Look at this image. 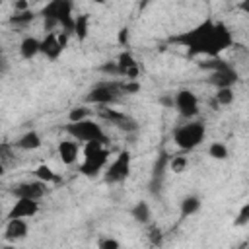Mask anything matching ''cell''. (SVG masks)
<instances>
[{
  "label": "cell",
  "instance_id": "obj_31",
  "mask_svg": "<svg viewBox=\"0 0 249 249\" xmlns=\"http://www.w3.org/2000/svg\"><path fill=\"white\" fill-rule=\"evenodd\" d=\"M97 247H99V249H119L121 243H119L117 239H113V237H101V239L97 241Z\"/></svg>",
  "mask_w": 249,
  "mask_h": 249
},
{
  "label": "cell",
  "instance_id": "obj_3",
  "mask_svg": "<svg viewBox=\"0 0 249 249\" xmlns=\"http://www.w3.org/2000/svg\"><path fill=\"white\" fill-rule=\"evenodd\" d=\"M39 16L43 19H53L58 23L60 31L72 35V29H74V2L72 0H49Z\"/></svg>",
  "mask_w": 249,
  "mask_h": 249
},
{
  "label": "cell",
  "instance_id": "obj_11",
  "mask_svg": "<svg viewBox=\"0 0 249 249\" xmlns=\"http://www.w3.org/2000/svg\"><path fill=\"white\" fill-rule=\"evenodd\" d=\"M117 70H119V76L124 78V80H138L140 76V66L134 58V54L130 51H121L119 56H117Z\"/></svg>",
  "mask_w": 249,
  "mask_h": 249
},
{
  "label": "cell",
  "instance_id": "obj_27",
  "mask_svg": "<svg viewBox=\"0 0 249 249\" xmlns=\"http://www.w3.org/2000/svg\"><path fill=\"white\" fill-rule=\"evenodd\" d=\"M117 128L123 130V132H126V134H128V132H136V130H138V121L124 113V117H123L121 123L117 124Z\"/></svg>",
  "mask_w": 249,
  "mask_h": 249
},
{
  "label": "cell",
  "instance_id": "obj_1",
  "mask_svg": "<svg viewBox=\"0 0 249 249\" xmlns=\"http://www.w3.org/2000/svg\"><path fill=\"white\" fill-rule=\"evenodd\" d=\"M171 43L185 47L189 56L204 54L214 58L233 45V33L224 21H214L208 18L198 25H195L193 29L171 37Z\"/></svg>",
  "mask_w": 249,
  "mask_h": 249
},
{
  "label": "cell",
  "instance_id": "obj_5",
  "mask_svg": "<svg viewBox=\"0 0 249 249\" xmlns=\"http://www.w3.org/2000/svg\"><path fill=\"white\" fill-rule=\"evenodd\" d=\"M200 66L204 70H210L208 74V84H212L214 88H233V84L237 82V70L224 58L214 56L210 62H200Z\"/></svg>",
  "mask_w": 249,
  "mask_h": 249
},
{
  "label": "cell",
  "instance_id": "obj_30",
  "mask_svg": "<svg viewBox=\"0 0 249 249\" xmlns=\"http://www.w3.org/2000/svg\"><path fill=\"white\" fill-rule=\"evenodd\" d=\"M233 224H235L237 228H241V226H247V224H249V202H245V204L239 208L237 218L233 220Z\"/></svg>",
  "mask_w": 249,
  "mask_h": 249
},
{
  "label": "cell",
  "instance_id": "obj_15",
  "mask_svg": "<svg viewBox=\"0 0 249 249\" xmlns=\"http://www.w3.org/2000/svg\"><path fill=\"white\" fill-rule=\"evenodd\" d=\"M27 231H29V226L25 218H10L4 228V237L8 241H19L27 237Z\"/></svg>",
  "mask_w": 249,
  "mask_h": 249
},
{
  "label": "cell",
  "instance_id": "obj_41",
  "mask_svg": "<svg viewBox=\"0 0 249 249\" xmlns=\"http://www.w3.org/2000/svg\"><path fill=\"white\" fill-rule=\"evenodd\" d=\"M2 4H4V0H0V6H2Z\"/></svg>",
  "mask_w": 249,
  "mask_h": 249
},
{
  "label": "cell",
  "instance_id": "obj_34",
  "mask_svg": "<svg viewBox=\"0 0 249 249\" xmlns=\"http://www.w3.org/2000/svg\"><path fill=\"white\" fill-rule=\"evenodd\" d=\"M148 237H150V241H152L154 245H160L163 235H161V230H160L158 226H152V228H150V233H148Z\"/></svg>",
  "mask_w": 249,
  "mask_h": 249
},
{
  "label": "cell",
  "instance_id": "obj_17",
  "mask_svg": "<svg viewBox=\"0 0 249 249\" xmlns=\"http://www.w3.org/2000/svg\"><path fill=\"white\" fill-rule=\"evenodd\" d=\"M72 35L84 43L89 35V14H78L74 16V29H72Z\"/></svg>",
  "mask_w": 249,
  "mask_h": 249
},
{
  "label": "cell",
  "instance_id": "obj_39",
  "mask_svg": "<svg viewBox=\"0 0 249 249\" xmlns=\"http://www.w3.org/2000/svg\"><path fill=\"white\" fill-rule=\"evenodd\" d=\"M89 2H93V4H105V0H89Z\"/></svg>",
  "mask_w": 249,
  "mask_h": 249
},
{
  "label": "cell",
  "instance_id": "obj_13",
  "mask_svg": "<svg viewBox=\"0 0 249 249\" xmlns=\"http://www.w3.org/2000/svg\"><path fill=\"white\" fill-rule=\"evenodd\" d=\"M41 41V47H39V54H43L47 60H56L62 53H64V49L60 47V43H58V37H56V31H49L43 39H39Z\"/></svg>",
  "mask_w": 249,
  "mask_h": 249
},
{
  "label": "cell",
  "instance_id": "obj_24",
  "mask_svg": "<svg viewBox=\"0 0 249 249\" xmlns=\"http://www.w3.org/2000/svg\"><path fill=\"white\" fill-rule=\"evenodd\" d=\"M167 167H169L173 173L179 175V173L187 171V167H189V160H187V156H171Z\"/></svg>",
  "mask_w": 249,
  "mask_h": 249
},
{
  "label": "cell",
  "instance_id": "obj_12",
  "mask_svg": "<svg viewBox=\"0 0 249 249\" xmlns=\"http://www.w3.org/2000/svg\"><path fill=\"white\" fill-rule=\"evenodd\" d=\"M39 212V200L33 198H16V202L12 204V208L8 210V220L10 218H33Z\"/></svg>",
  "mask_w": 249,
  "mask_h": 249
},
{
  "label": "cell",
  "instance_id": "obj_2",
  "mask_svg": "<svg viewBox=\"0 0 249 249\" xmlns=\"http://www.w3.org/2000/svg\"><path fill=\"white\" fill-rule=\"evenodd\" d=\"M109 163V150L103 142H86L84 144V160L80 163V173L93 179L97 177L105 165Z\"/></svg>",
  "mask_w": 249,
  "mask_h": 249
},
{
  "label": "cell",
  "instance_id": "obj_32",
  "mask_svg": "<svg viewBox=\"0 0 249 249\" xmlns=\"http://www.w3.org/2000/svg\"><path fill=\"white\" fill-rule=\"evenodd\" d=\"M99 70H101L103 74H107L109 78H117V76H119L117 62H105V64H101V66H99Z\"/></svg>",
  "mask_w": 249,
  "mask_h": 249
},
{
  "label": "cell",
  "instance_id": "obj_33",
  "mask_svg": "<svg viewBox=\"0 0 249 249\" xmlns=\"http://www.w3.org/2000/svg\"><path fill=\"white\" fill-rule=\"evenodd\" d=\"M128 39H130V31L126 27H121L119 33H117V43L121 47H128Z\"/></svg>",
  "mask_w": 249,
  "mask_h": 249
},
{
  "label": "cell",
  "instance_id": "obj_20",
  "mask_svg": "<svg viewBox=\"0 0 249 249\" xmlns=\"http://www.w3.org/2000/svg\"><path fill=\"white\" fill-rule=\"evenodd\" d=\"M130 216L136 220V222H140V224H150V218H152V210H150V206H148V202H144V200H138L132 208H130Z\"/></svg>",
  "mask_w": 249,
  "mask_h": 249
},
{
  "label": "cell",
  "instance_id": "obj_6",
  "mask_svg": "<svg viewBox=\"0 0 249 249\" xmlns=\"http://www.w3.org/2000/svg\"><path fill=\"white\" fill-rule=\"evenodd\" d=\"M204 136H206V124L200 121H191V123L181 124L173 130V142L183 152L195 150L198 144H202Z\"/></svg>",
  "mask_w": 249,
  "mask_h": 249
},
{
  "label": "cell",
  "instance_id": "obj_22",
  "mask_svg": "<svg viewBox=\"0 0 249 249\" xmlns=\"http://www.w3.org/2000/svg\"><path fill=\"white\" fill-rule=\"evenodd\" d=\"M235 99L233 88H216L214 93V105H231Z\"/></svg>",
  "mask_w": 249,
  "mask_h": 249
},
{
  "label": "cell",
  "instance_id": "obj_40",
  "mask_svg": "<svg viewBox=\"0 0 249 249\" xmlns=\"http://www.w3.org/2000/svg\"><path fill=\"white\" fill-rule=\"evenodd\" d=\"M2 214H4V208H2V202H0V218H2Z\"/></svg>",
  "mask_w": 249,
  "mask_h": 249
},
{
  "label": "cell",
  "instance_id": "obj_7",
  "mask_svg": "<svg viewBox=\"0 0 249 249\" xmlns=\"http://www.w3.org/2000/svg\"><path fill=\"white\" fill-rule=\"evenodd\" d=\"M123 89H121V82L117 80H105V82H97L86 95V103L91 105H113L121 99Z\"/></svg>",
  "mask_w": 249,
  "mask_h": 249
},
{
  "label": "cell",
  "instance_id": "obj_25",
  "mask_svg": "<svg viewBox=\"0 0 249 249\" xmlns=\"http://www.w3.org/2000/svg\"><path fill=\"white\" fill-rule=\"evenodd\" d=\"M0 160H2V163H4L6 167L16 161L14 144H10V142H0Z\"/></svg>",
  "mask_w": 249,
  "mask_h": 249
},
{
  "label": "cell",
  "instance_id": "obj_38",
  "mask_svg": "<svg viewBox=\"0 0 249 249\" xmlns=\"http://www.w3.org/2000/svg\"><path fill=\"white\" fill-rule=\"evenodd\" d=\"M4 173H6V165H4V163H2V160H0V177H2Z\"/></svg>",
  "mask_w": 249,
  "mask_h": 249
},
{
  "label": "cell",
  "instance_id": "obj_21",
  "mask_svg": "<svg viewBox=\"0 0 249 249\" xmlns=\"http://www.w3.org/2000/svg\"><path fill=\"white\" fill-rule=\"evenodd\" d=\"M33 177H35V179H39V181H43V183H47V185H51V183H56V181H58L56 171H54L51 165H47V163L37 165V167H35V171H33Z\"/></svg>",
  "mask_w": 249,
  "mask_h": 249
},
{
  "label": "cell",
  "instance_id": "obj_18",
  "mask_svg": "<svg viewBox=\"0 0 249 249\" xmlns=\"http://www.w3.org/2000/svg\"><path fill=\"white\" fill-rule=\"evenodd\" d=\"M39 47H41V41L37 37H31V35L29 37H23L21 43H19V54H21V58H25V60L35 58L39 54Z\"/></svg>",
  "mask_w": 249,
  "mask_h": 249
},
{
  "label": "cell",
  "instance_id": "obj_36",
  "mask_svg": "<svg viewBox=\"0 0 249 249\" xmlns=\"http://www.w3.org/2000/svg\"><path fill=\"white\" fill-rule=\"evenodd\" d=\"M160 103H161L163 107L171 109V107H173V95H171V93H165V95H161V97H160Z\"/></svg>",
  "mask_w": 249,
  "mask_h": 249
},
{
  "label": "cell",
  "instance_id": "obj_37",
  "mask_svg": "<svg viewBox=\"0 0 249 249\" xmlns=\"http://www.w3.org/2000/svg\"><path fill=\"white\" fill-rule=\"evenodd\" d=\"M6 70H8V58L4 56V51L0 47V74H4Z\"/></svg>",
  "mask_w": 249,
  "mask_h": 249
},
{
  "label": "cell",
  "instance_id": "obj_9",
  "mask_svg": "<svg viewBox=\"0 0 249 249\" xmlns=\"http://www.w3.org/2000/svg\"><path fill=\"white\" fill-rule=\"evenodd\" d=\"M173 107L185 119H193L198 115V97L193 89H179L173 95Z\"/></svg>",
  "mask_w": 249,
  "mask_h": 249
},
{
  "label": "cell",
  "instance_id": "obj_14",
  "mask_svg": "<svg viewBox=\"0 0 249 249\" xmlns=\"http://www.w3.org/2000/svg\"><path fill=\"white\" fill-rule=\"evenodd\" d=\"M56 154H58V158L64 165H74L76 160H78V154H80V142L74 140V138L60 140L58 148H56Z\"/></svg>",
  "mask_w": 249,
  "mask_h": 249
},
{
  "label": "cell",
  "instance_id": "obj_19",
  "mask_svg": "<svg viewBox=\"0 0 249 249\" xmlns=\"http://www.w3.org/2000/svg\"><path fill=\"white\" fill-rule=\"evenodd\" d=\"M200 206H202V202H200V198H198L196 195L185 196V198L181 200V218H189V216L196 214V212L200 210Z\"/></svg>",
  "mask_w": 249,
  "mask_h": 249
},
{
  "label": "cell",
  "instance_id": "obj_29",
  "mask_svg": "<svg viewBox=\"0 0 249 249\" xmlns=\"http://www.w3.org/2000/svg\"><path fill=\"white\" fill-rule=\"evenodd\" d=\"M121 89H123L124 95H134V93H138L142 89V86H140L138 80H123L121 82Z\"/></svg>",
  "mask_w": 249,
  "mask_h": 249
},
{
  "label": "cell",
  "instance_id": "obj_26",
  "mask_svg": "<svg viewBox=\"0 0 249 249\" xmlns=\"http://www.w3.org/2000/svg\"><path fill=\"white\" fill-rule=\"evenodd\" d=\"M208 156H210L212 160H226V158L230 156V152H228L226 144H222V142H212V144L208 146Z\"/></svg>",
  "mask_w": 249,
  "mask_h": 249
},
{
  "label": "cell",
  "instance_id": "obj_16",
  "mask_svg": "<svg viewBox=\"0 0 249 249\" xmlns=\"http://www.w3.org/2000/svg\"><path fill=\"white\" fill-rule=\"evenodd\" d=\"M43 144V138L37 130H27L25 134L19 136V140L16 142V148L19 150H25V152H33V150H39Z\"/></svg>",
  "mask_w": 249,
  "mask_h": 249
},
{
  "label": "cell",
  "instance_id": "obj_10",
  "mask_svg": "<svg viewBox=\"0 0 249 249\" xmlns=\"http://www.w3.org/2000/svg\"><path fill=\"white\" fill-rule=\"evenodd\" d=\"M12 195L16 198H33V200H41L47 195V183L33 179V181H21L12 189Z\"/></svg>",
  "mask_w": 249,
  "mask_h": 249
},
{
  "label": "cell",
  "instance_id": "obj_28",
  "mask_svg": "<svg viewBox=\"0 0 249 249\" xmlns=\"http://www.w3.org/2000/svg\"><path fill=\"white\" fill-rule=\"evenodd\" d=\"M89 117V109L80 105V107H72L70 113H68V123H76V121H82V119H88Z\"/></svg>",
  "mask_w": 249,
  "mask_h": 249
},
{
  "label": "cell",
  "instance_id": "obj_4",
  "mask_svg": "<svg viewBox=\"0 0 249 249\" xmlns=\"http://www.w3.org/2000/svg\"><path fill=\"white\" fill-rule=\"evenodd\" d=\"M64 132L70 138L78 140L80 144H86V142H103V144H107V136H105L101 124L95 123L91 117L76 121V123H68L64 126Z\"/></svg>",
  "mask_w": 249,
  "mask_h": 249
},
{
  "label": "cell",
  "instance_id": "obj_23",
  "mask_svg": "<svg viewBox=\"0 0 249 249\" xmlns=\"http://www.w3.org/2000/svg\"><path fill=\"white\" fill-rule=\"evenodd\" d=\"M35 19V12L29 8V10H23V12H14V16H10V25H27Z\"/></svg>",
  "mask_w": 249,
  "mask_h": 249
},
{
  "label": "cell",
  "instance_id": "obj_8",
  "mask_svg": "<svg viewBox=\"0 0 249 249\" xmlns=\"http://www.w3.org/2000/svg\"><path fill=\"white\" fill-rule=\"evenodd\" d=\"M130 165H132V156H130V152L128 150H123V152H119L117 154V158L109 163V165H105V169H103V179H105V183H121V181H124L128 175H130Z\"/></svg>",
  "mask_w": 249,
  "mask_h": 249
},
{
  "label": "cell",
  "instance_id": "obj_35",
  "mask_svg": "<svg viewBox=\"0 0 249 249\" xmlns=\"http://www.w3.org/2000/svg\"><path fill=\"white\" fill-rule=\"evenodd\" d=\"M23 10H29V0H16L14 12H23Z\"/></svg>",
  "mask_w": 249,
  "mask_h": 249
}]
</instances>
